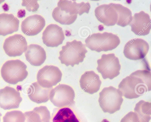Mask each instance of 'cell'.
<instances>
[{"label":"cell","instance_id":"obj_14","mask_svg":"<svg viewBox=\"0 0 151 122\" xmlns=\"http://www.w3.org/2000/svg\"><path fill=\"white\" fill-rule=\"evenodd\" d=\"M45 24L44 17L40 15L35 14L27 17L22 21L21 29L25 35L33 36L40 32Z\"/></svg>","mask_w":151,"mask_h":122},{"label":"cell","instance_id":"obj_13","mask_svg":"<svg viewBox=\"0 0 151 122\" xmlns=\"http://www.w3.org/2000/svg\"><path fill=\"white\" fill-rule=\"evenodd\" d=\"M131 30L136 35L145 36L148 34L151 28L149 15L143 11L135 13L130 24Z\"/></svg>","mask_w":151,"mask_h":122},{"label":"cell","instance_id":"obj_9","mask_svg":"<svg viewBox=\"0 0 151 122\" xmlns=\"http://www.w3.org/2000/svg\"><path fill=\"white\" fill-rule=\"evenodd\" d=\"M149 48L148 43L140 38L133 39L125 44L123 53L125 57L131 60H137L144 58Z\"/></svg>","mask_w":151,"mask_h":122},{"label":"cell","instance_id":"obj_24","mask_svg":"<svg viewBox=\"0 0 151 122\" xmlns=\"http://www.w3.org/2000/svg\"><path fill=\"white\" fill-rule=\"evenodd\" d=\"M52 122H80L71 109L68 107L60 109L52 119Z\"/></svg>","mask_w":151,"mask_h":122},{"label":"cell","instance_id":"obj_5","mask_svg":"<svg viewBox=\"0 0 151 122\" xmlns=\"http://www.w3.org/2000/svg\"><path fill=\"white\" fill-rule=\"evenodd\" d=\"M123 101L121 92L112 86L104 88L99 93L98 102L105 113L113 114L118 111Z\"/></svg>","mask_w":151,"mask_h":122},{"label":"cell","instance_id":"obj_25","mask_svg":"<svg viewBox=\"0 0 151 122\" xmlns=\"http://www.w3.org/2000/svg\"><path fill=\"white\" fill-rule=\"evenodd\" d=\"M24 113L19 110L7 112L3 117V122H25Z\"/></svg>","mask_w":151,"mask_h":122},{"label":"cell","instance_id":"obj_6","mask_svg":"<svg viewBox=\"0 0 151 122\" xmlns=\"http://www.w3.org/2000/svg\"><path fill=\"white\" fill-rule=\"evenodd\" d=\"M75 97V92L71 86L60 84L52 89L49 99L54 106L60 108L73 105Z\"/></svg>","mask_w":151,"mask_h":122},{"label":"cell","instance_id":"obj_19","mask_svg":"<svg viewBox=\"0 0 151 122\" xmlns=\"http://www.w3.org/2000/svg\"><path fill=\"white\" fill-rule=\"evenodd\" d=\"M52 89V88H43L37 82H35L32 83L28 89V95L31 101L36 103L46 102L49 99Z\"/></svg>","mask_w":151,"mask_h":122},{"label":"cell","instance_id":"obj_17","mask_svg":"<svg viewBox=\"0 0 151 122\" xmlns=\"http://www.w3.org/2000/svg\"><path fill=\"white\" fill-rule=\"evenodd\" d=\"M25 55L26 60L34 66L41 65L46 58L45 49L40 46L36 44L29 45L25 52Z\"/></svg>","mask_w":151,"mask_h":122},{"label":"cell","instance_id":"obj_4","mask_svg":"<svg viewBox=\"0 0 151 122\" xmlns=\"http://www.w3.org/2000/svg\"><path fill=\"white\" fill-rule=\"evenodd\" d=\"M26 65L19 60H11L5 62L1 69V76L7 83L15 84L23 81L27 77Z\"/></svg>","mask_w":151,"mask_h":122},{"label":"cell","instance_id":"obj_31","mask_svg":"<svg viewBox=\"0 0 151 122\" xmlns=\"http://www.w3.org/2000/svg\"><path fill=\"white\" fill-rule=\"evenodd\" d=\"M2 115H1V114L0 113V121H1V116Z\"/></svg>","mask_w":151,"mask_h":122},{"label":"cell","instance_id":"obj_10","mask_svg":"<svg viewBox=\"0 0 151 122\" xmlns=\"http://www.w3.org/2000/svg\"><path fill=\"white\" fill-rule=\"evenodd\" d=\"M27 48L25 38L20 34L9 37L6 39L3 45L5 53L9 57L20 56L26 51Z\"/></svg>","mask_w":151,"mask_h":122},{"label":"cell","instance_id":"obj_20","mask_svg":"<svg viewBox=\"0 0 151 122\" xmlns=\"http://www.w3.org/2000/svg\"><path fill=\"white\" fill-rule=\"evenodd\" d=\"M19 20L12 14H0V35L5 36L17 31Z\"/></svg>","mask_w":151,"mask_h":122},{"label":"cell","instance_id":"obj_18","mask_svg":"<svg viewBox=\"0 0 151 122\" xmlns=\"http://www.w3.org/2000/svg\"><path fill=\"white\" fill-rule=\"evenodd\" d=\"M57 6L71 15L78 14L80 15L84 13H88L91 7L88 2H82L77 3L75 1L67 0H60L58 3Z\"/></svg>","mask_w":151,"mask_h":122},{"label":"cell","instance_id":"obj_22","mask_svg":"<svg viewBox=\"0 0 151 122\" xmlns=\"http://www.w3.org/2000/svg\"><path fill=\"white\" fill-rule=\"evenodd\" d=\"M134 111L138 115L139 122H149L151 115L150 102L141 100L136 104Z\"/></svg>","mask_w":151,"mask_h":122},{"label":"cell","instance_id":"obj_28","mask_svg":"<svg viewBox=\"0 0 151 122\" xmlns=\"http://www.w3.org/2000/svg\"><path fill=\"white\" fill-rule=\"evenodd\" d=\"M24 114L25 116V122H41L37 113L33 109L25 112Z\"/></svg>","mask_w":151,"mask_h":122},{"label":"cell","instance_id":"obj_16","mask_svg":"<svg viewBox=\"0 0 151 122\" xmlns=\"http://www.w3.org/2000/svg\"><path fill=\"white\" fill-rule=\"evenodd\" d=\"M79 82L81 89L91 94L98 92L101 84L99 76L91 70L85 72L81 76Z\"/></svg>","mask_w":151,"mask_h":122},{"label":"cell","instance_id":"obj_7","mask_svg":"<svg viewBox=\"0 0 151 122\" xmlns=\"http://www.w3.org/2000/svg\"><path fill=\"white\" fill-rule=\"evenodd\" d=\"M97 63V70L104 79H112L120 74L121 65L118 58L114 54H103Z\"/></svg>","mask_w":151,"mask_h":122},{"label":"cell","instance_id":"obj_12","mask_svg":"<svg viewBox=\"0 0 151 122\" xmlns=\"http://www.w3.org/2000/svg\"><path fill=\"white\" fill-rule=\"evenodd\" d=\"M64 39L65 36L62 28L56 24L48 25L42 33L43 42L48 47L58 46L63 43Z\"/></svg>","mask_w":151,"mask_h":122},{"label":"cell","instance_id":"obj_21","mask_svg":"<svg viewBox=\"0 0 151 122\" xmlns=\"http://www.w3.org/2000/svg\"><path fill=\"white\" fill-rule=\"evenodd\" d=\"M116 11L118 19L116 24L124 27L130 25L132 16L131 11L128 8L120 4L111 3Z\"/></svg>","mask_w":151,"mask_h":122},{"label":"cell","instance_id":"obj_15","mask_svg":"<svg viewBox=\"0 0 151 122\" xmlns=\"http://www.w3.org/2000/svg\"><path fill=\"white\" fill-rule=\"evenodd\" d=\"M94 12L97 19L104 25L113 26L116 23L117 14L111 3L98 6L95 9Z\"/></svg>","mask_w":151,"mask_h":122},{"label":"cell","instance_id":"obj_27","mask_svg":"<svg viewBox=\"0 0 151 122\" xmlns=\"http://www.w3.org/2000/svg\"><path fill=\"white\" fill-rule=\"evenodd\" d=\"M22 5L25 7L26 9L29 12H36L39 7L37 0H22Z\"/></svg>","mask_w":151,"mask_h":122},{"label":"cell","instance_id":"obj_23","mask_svg":"<svg viewBox=\"0 0 151 122\" xmlns=\"http://www.w3.org/2000/svg\"><path fill=\"white\" fill-rule=\"evenodd\" d=\"M52 16L56 21L65 25H69L73 23L77 17V14L71 15L65 11L60 9L58 6L53 9Z\"/></svg>","mask_w":151,"mask_h":122},{"label":"cell","instance_id":"obj_2","mask_svg":"<svg viewBox=\"0 0 151 122\" xmlns=\"http://www.w3.org/2000/svg\"><path fill=\"white\" fill-rule=\"evenodd\" d=\"M87 52L84 44L80 41L74 40L67 42L62 46L58 58L62 64L73 67L83 61Z\"/></svg>","mask_w":151,"mask_h":122},{"label":"cell","instance_id":"obj_30","mask_svg":"<svg viewBox=\"0 0 151 122\" xmlns=\"http://www.w3.org/2000/svg\"><path fill=\"white\" fill-rule=\"evenodd\" d=\"M102 122H109L107 120H103Z\"/></svg>","mask_w":151,"mask_h":122},{"label":"cell","instance_id":"obj_8","mask_svg":"<svg viewBox=\"0 0 151 122\" xmlns=\"http://www.w3.org/2000/svg\"><path fill=\"white\" fill-rule=\"evenodd\" d=\"M62 73L57 67L47 65L40 69L37 76V83L41 86L51 88L61 80Z\"/></svg>","mask_w":151,"mask_h":122},{"label":"cell","instance_id":"obj_1","mask_svg":"<svg viewBox=\"0 0 151 122\" xmlns=\"http://www.w3.org/2000/svg\"><path fill=\"white\" fill-rule=\"evenodd\" d=\"M122 96L129 99L139 97L151 89V73L138 70L124 78L118 86Z\"/></svg>","mask_w":151,"mask_h":122},{"label":"cell","instance_id":"obj_11","mask_svg":"<svg viewBox=\"0 0 151 122\" xmlns=\"http://www.w3.org/2000/svg\"><path fill=\"white\" fill-rule=\"evenodd\" d=\"M22 100L20 93L14 88L6 86L0 89V107L3 109L17 108Z\"/></svg>","mask_w":151,"mask_h":122},{"label":"cell","instance_id":"obj_3","mask_svg":"<svg viewBox=\"0 0 151 122\" xmlns=\"http://www.w3.org/2000/svg\"><path fill=\"white\" fill-rule=\"evenodd\" d=\"M120 42L117 36L107 32L93 33L85 40L87 47L98 52L111 50L116 48Z\"/></svg>","mask_w":151,"mask_h":122},{"label":"cell","instance_id":"obj_26","mask_svg":"<svg viewBox=\"0 0 151 122\" xmlns=\"http://www.w3.org/2000/svg\"><path fill=\"white\" fill-rule=\"evenodd\" d=\"M37 113L41 122H50V113L46 107L41 106L34 109Z\"/></svg>","mask_w":151,"mask_h":122},{"label":"cell","instance_id":"obj_29","mask_svg":"<svg viewBox=\"0 0 151 122\" xmlns=\"http://www.w3.org/2000/svg\"><path fill=\"white\" fill-rule=\"evenodd\" d=\"M120 122H139V121L137 114L134 112L131 111L122 118Z\"/></svg>","mask_w":151,"mask_h":122}]
</instances>
